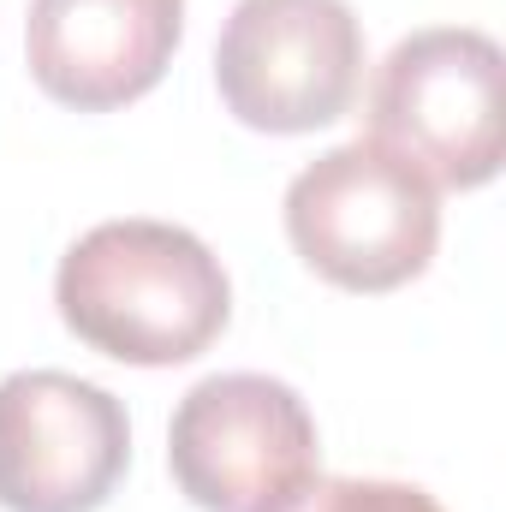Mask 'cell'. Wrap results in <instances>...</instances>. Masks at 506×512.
I'll list each match as a JSON object with an SVG mask.
<instances>
[{
    "mask_svg": "<svg viewBox=\"0 0 506 512\" xmlns=\"http://www.w3.org/2000/svg\"><path fill=\"white\" fill-rule=\"evenodd\" d=\"M54 304L90 352L137 370H167L203 358L221 340L233 286L221 256L197 233L126 215L90 227L60 256Z\"/></svg>",
    "mask_w": 506,
    "mask_h": 512,
    "instance_id": "6da1fadb",
    "label": "cell"
},
{
    "mask_svg": "<svg viewBox=\"0 0 506 512\" xmlns=\"http://www.w3.org/2000/svg\"><path fill=\"white\" fill-rule=\"evenodd\" d=\"M286 239L310 274L340 292H393L435 262L441 203L399 155L352 137L286 185Z\"/></svg>",
    "mask_w": 506,
    "mask_h": 512,
    "instance_id": "7a4b0ae2",
    "label": "cell"
},
{
    "mask_svg": "<svg viewBox=\"0 0 506 512\" xmlns=\"http://www.w3.org/2000/svg\"><path fill=\"white\" fill-rule=\"evenodd\" d=\"M501 42L435 24L393 42L370 84V143L435 191H477L501 173Z\"/></svg>",
    "mask_w": 506,
    "mask_h": 512,
    "instance_id": "3957f363",
    "label": "cell"
},
{
    "mask_svg": "<svg viewBox=\"0 0 506 512\" xmlns=\"http://www.w3.org/2000/svg\"><path fill=\"white\" fill-rule=\"evenodd\" d=\"M167 471L197 512H274L322 477L316 417L280 376H203L167 423Z\"/></svg>",
    "mask_w": 506,
    "mask_h": 512,
    "instance_id": "277c9868",
    "label": "cell"
},
{
    "mask_svg": "<svg viewBox=\"0 0 506 512\" xmlns=\"http://www.w3.org/2000/svg\"><path fill=\"white\" fill-rule=\"evenodd\" d=\"M364 84V24L346 0H239L215 42L227 114L268 137L346 120Z\"/></svg>",
    "mask_w": 506,
    "mask_h": 512,
    "instance_id": "5b68a950",
    "label": "cell"
},
{
    "mask_svg": "<svg viewBox=\"0 0 506 512\" xmlns=\"http://www.w3.org/2000/svg\"><path fill=\"white\" fill-rule=\"evenodd\" d=\"M131 465L126 405L66 370H12L0 382V507L96 512Z\"/></svg>",
    "mask_w": 506,
    "mask_h": 512,
    "instance_id": "8992f818",
    "label": "cell"
},
{
    "mask_svg": "<svg viewBox=\"0 0 506 512\" xmlns=\"http://www.w3.org/2000/svg\"><path fill=\"white\" fill-rule=\"evenodd\" d=\"M185 36V0H30L24 60L48 102L114 114L161 84Z\"/></svg>",
    "mask_w": 506,
    "mask_h": 512,
    "instance_id": "52a82bcc",
    "label": "cell"
},
{
    "mask_svg": "<svg viewBox=\"0 0 506 512\" xmlns=\"http://www.w3.org/2000/svg\"><path fill=\"white\" fill-rule=\"evenodd\" d=\"M274 512H441V501L393 477H316Z\"/></svg>",
    "mask_w": 506,
    "mask_h": 512,
    "instance_id": "ba28073f",
    "label": "cell"
}]
</instances>
